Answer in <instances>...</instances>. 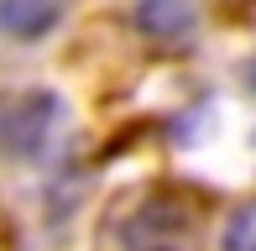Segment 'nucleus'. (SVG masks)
Instances as JSON below:
<instances>
[{
  "mask_svg": "<svg viewBox=\"0 0 256 251\" xmlns=\"http://www.w3.org/2000/svg\"><path fill=\"white\" fill-rule=\"evenodd\" d=\"M58 126H63V105L48 89H21V94L0 100V157L10 162H32L52 146Z\"/></svg>",
  "mask_w": 256,
  "mask_h": 251,
  "instance_id": "f257e3e1",
  "label": "nucleus"
},
{
  "mask_svg": "<svg viewBox=\"0 0 256 251\" xmlns=\"http://www.w3.org/2000/svg\"><path fill=\"white\" fill-rule=\"evenodd\" d=\"M120 251H204L199 220L178 199H152L120 225Z\"/></svg>",
  "mask_w": 256,
  "mask_h": 251,
  "instance_id": "f03ea898",
  "label": "nucleus"
},
{
  "mask_svg": "<svg viewBox=\"0 0 256 251\" xmlns=\"http://www.w3.org/2000/svg\"><path fill=\"white\" fill-rule=\"evenodd\" d=\"M58 21V0H0V26L16 37H37Z\"/></svg>",
  "mask_w": 256,
  "mask_h": 251,
  "instance_id": "7ed1b4c3",
  "label": "nucleus"
},
{
  "mask_svg": "<svg viewBox=\"0 0 256 251\" xmlns=\"http://www.w3.org/2000/svg\"><path fill=\"white\" fill-rule=\"evenodd\" d=\"M142 26L152 37H183L194 26V6L188 0H142Z\"/></svg>",
  "mask_w": 256,
  "mask_h": 251,
  "instance_id": "20e7f679",
  "label": "nucleus"
},
{
  "mask_svg": "<svg viewBox=\"0 0 256 251\" xmlns=\"http://www.w3.org/2000/svg\"><path fill=\"white\" fill-rule=\"evenodd\" d=\"M220 246H225V251H256V199H251V204H240V210L225 220V236H220Z\"/></svg>",
  "mask_w": 256,
  "mask_h": 251,
  "instance_id": "39448f33",
  "label": "nucleus"
},
{
  "mask_svg": "<svg viewBox=\"0 0 256 251\" xmlns=\"http://www.w3.org/2000/svg\"><path fill=\"white\" fill-rule=\"evenodd\" d=\"M251 84H256V63H251Z\"/></svg>",
  "mask_w": 256,
  "mask_h": 251,
  "instance_id": "423d86ee",
  "label": "nucleus"
}]
</instances>
